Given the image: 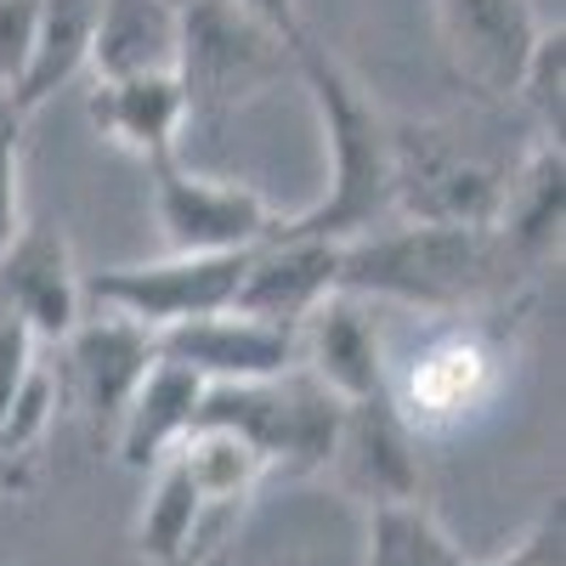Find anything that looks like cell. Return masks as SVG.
Listing matches in <instances>:
<instances>
[{
	"instance_id": "obj_11",
	"label": "cell",
	"mask_w": 566,
	"mask_h": 566,
	"mask_svg": "<svg viewBox=\"0 0 566 566\" xmlns=\"http://www.w3.org/2000/svg\"><path fill=\"white\" fill-rule=\"evenodd\" d=\"M154 346L165 357H176L181 368H193L205 386H250V380H272V374L301 363L295 328L261 323L239 306L187 317V323L165 328V335H154Z\"/></svg>"
},
{
	"instance_id": "obj_28",
	"label": "cell",
	"mask_w": 566,
	"mask_h": 566,
	"mask_svg": "<svg viewBox=\"0 0 566 566\" xmlns=\"http://www.w3.org/2000/svg\"><path fill=\"white\" fill-rule=\"evenodd\" d=\"M34 363H40V340L29 335L18 317L0 312V413L12 408V397H18V386L34 374Z\"/></svg>"
},
{
	"instance_id": "obj_7",
	"label": "cell",
	"mask_w": 566,
	"mask_h": 566,
	"mask_svg": "<svg viewBox=\"0 0 566 566\" xmlns=\"http://www.w3.org/2000/svg\"><path fill=\"white\" fill-rule=\"evenodd\" d=\"M154 176V221L170 255H239L255 250L277 227V210L250 181L187 170L181 159L148 165Z\"/></svg>"
},
{
	"instance_id": "obj_25",
	"label": "cell",
	"mask_w": 566,
	"mask_h": 566,
	"mask_svg": "<svg viewBox=\"0 0 566 566\" xmlns=\"http://www.w3.org/2000/svg\"><path fill=\"white\" fill-rule=\"evenodd\" d=\"M52 419H57V374L34 363V374L18 386L12 408L0 413V453L7 459H29L40 448V437L52 431Z\"/></svg>"
},
{
	"instance_id": "obj_10",
	"label": "cell",
	"mask_w": 566,
	"mask_h": 566,
	"mask_svg": "<svg viewBox=\"0 0 566 566\" xmlns=\"http://www.w3.org/2000/svg\"><path fill=\"white\" fill-rule=\"evenodd\" d=\"M0 312L18 317L40 346H57L85 317V277L57 227L23 221L0 250Z\"/></svg>"
},
{
	"instance_id": "obj_23",
	"label": "cell",
	"mask_w": 566,
	"mask_h": 566,
	"mask_svg": "<svg viewBox=\"0 0 566 566\" xmlns=\"http://www.w3.org/2000/svg\"><path fill=\"white\" fill-rule=\"evenodd\" d=\"M363 566H470V560L453 544V533L424 510V499H397L368 510Z\"/></svg>"
},
{
	"instance_id": "obj_1",
	"label": "cell",
	"mask_w": 566,
	"mask_h": 566,
	"mask_svg": "<svg viewBox=\"0 0 566 566\" xmlns=\"http://www.w3.org/2000/svg\"><path fill=\"white\" fill-rule=\"evenodd\" d=\"M527 261L493 227L453 221H386L380 232L340 244V290L368 306H402L419 317H464L522 301Z\"/></svg>"
},
{
	"instance_id": "obj_19",
	"label": "cell",
	"mask_w": 566,
	"mask_h": 566,
	"mask_svg": "<svg viewBox=\"0 0 566 566\" xmlns=\"http://www.w3.org/2000/svg\"><path fill=\"white\" fill-rule=\"evenodd\" d=\"M181 52V7L176 0H103L91 29L85 74L91 80H136V74H176Z\"/></svg>"
},
{
	"instance_id": "obj_31",
	"label": "cell",
	"mask_w": 566,
	"mask_h": 566,
	"mask_svg": "<svg viewBox=\"0 0 566 566\" xmlns=\"http://www.w3.org/2000/svg\"><path fill=\"white\" fill-rule=\"evenodd\" d=\"M23 488H29L23 459H7V453H0V499H12V493H23Z\"/></svg>"
},
{
	"instance_id": "obj_24",
	"label": "cell",
	"mask_w": 566,
	"mask_h": 566,
	"mask_svg": "<svg viewBox=\"0 0 566 566\" xmlns=\"http://www.w3.org/2000/svg\"><path fill=\"white\" fill-rule=\"evenodd\" d=\"M510 97L522 103L533 136L560 148V125H566V29H560V23H555V29L544 23V34L533 40L522 74H515Z\"/></svg>"
},
{
	"instance_id": "obj_4",
	"label": "cell",
	"mask_w": 566,
	"mask_h": 566,
	"mask_svg": "<svg viewBox=\"0 0 566 566\" xmlns=\"http://www.w3.org/2000/svg\"><path fill=\"white\" fill-rule=\"evenodd\" d=\"M295 74V45H283L261 23H250L227 0H181V52L176 80L187 97V119L239 114L272 85Z\"/></svg>"
},
{
	"instance_id": "obj_21",
	"label": "cell",
	"mask_w": 566,
	"mask_h": 566,
	"mask_svg": "<svg viewBox=\"0 0 566 566\" xmlns=\"http://www.w3.org/2000/svg\"><path fill=\"white\" fill-rule=\"evenodd\" d=\"M176 459L187 470V482L199 488L210 515L216 510H239L266 482V459L239 431H227V424H193V431L181 437Z\"/></svg>"
},
{
	"instance_id": "obj_9",
	"label": "cell",
	"mask_w": 566,
	"mask_h": 566,
	"mask_svg": "<svg viewBox=\"0 0 566 566\" xmlns=\"http://www.w3.org/2000/svg\"><path fill=\"white\" fill-rule=\"evenodd\" d=\"M57 346H63V368H52L57 374V397H69L91 419V431L114 437V424H119L136 380L148 374V363L159 352L154 335L142 323H130V317L85 312Z\"/></svg>"
},
{
	"instance_id": "obj_8",
	"label": "cell",
	"mask_w": 566,
	"mask_h": 566,
	"mask_svg": "<svg viewBox=\"0 0 566 566\" xmlns=\"http://www.w3.org/2000/svg\"><path fill=\"white\" fill-rule=\"evenodd\" d=\"M244 255H159V261H130V266H108L97 277H85V306L114 312L142 323L148 335H165V328L221 312L239 295L244 277Z\"/></svg>"
},
{
	"instance_id": "obj_16",
	"label": "cell",
	"mask_w": 566,
	"mask_h": 566,
	"mask_svg": "<svg viewBox=\"0 0 566 566\" xmlns=\"http://www.w3.org/2000/svg\"><path fill=\"white\" fill-rule=\"evenodd\" d=\"M199 402H205V380L193 368H181L176 357L154 352L148 374L136 380L119 424H114V448L130 470H154L159 459H170L181 448V437L193 431L199 419Z\"/></svg>"
},
{
	"instance_id": "obj_32",
	"label": "cell",
	"mask_w": 566,
	"mask_h": 566,
	"mask_svg": "<svg viewBox=\"0 0 566 566\" xmlns=\"http://www.w3.org/2000/svg\"><path fill=\"white\" fill-rule=\"evenodd\" d=\"M18 119H23V114H18V97H12L7 85H0V130H12Z\"/></svg>"
},
{
	"instance_id": "obj_26",
	"label": "cell",
	"mask_w": 566,
	"mask_h": 566,
	"mask_svg": "<svg viewBox=\"0 0 566 566\" xmlns=\"http://www.w3.org/2000/svg\"><path fill=\"white\" fill-rule=\"evenodd\" d=\"M34 40H40V7L34 0H0V85H7L12 97L29 80Z\"/></svg>"
},
{
	"instance_id": "obj_2",
	"label": "cell",
	"mask_w": 566,
	"mask_h": 566,
	"mask_svg": "<svg viewBox=\"0 0 566 566\" xmlns=\"http://www.w3.org/2000/svg\"><path fill=\"white\" fill-rule=\"evenodd\" d=\"M295 80L306 85L317 130H323V154L328 176L323 193L295 210L277 216V232H301V239H335L352 244L363 232H380L397 221L391 210V114L363 91V80L317 45L312 34L295 45Z\"/></svg>"
},
{
	"instance_id": "obj_14",
	"label": "cell",
	"mask_w": 566,
	"mask_h": 566,
	"mask_svg": "<svg viewBox=\"0 0 566 566\" xmlns=\"http://www.w3.org/2000/svg\"><path fill=\"white\" fill-rule=\"evenodd\" d=\"M328 470H340V482L368 510L397 504V499H419V488H424V476H419V431L397 413L391 391L363 397V402H340V431H335Z\"/></svg>"
},
{
	"instance_id": "obj_5",
	"label": "cell",
	"mask_w": 566,
	"mask_h": 566,
	"mask_svg": "<svg viewBox=\"0 0 566 566\" xmlns=\"http://www.w3.org/2000/svg\"><path fill=\"white\" fill-rule=\"evenodd\" d=\"M193 424L239 431L266 459V476H312V470H328V453H335L340 402L295 363V368L272 374V380L205 386Z\"/></svg>"
},
{
	"instance_id": "obj_27",
	"label": "cell",
	"mask_w": 566,
	"mask_h": 566,
	"mask_svg": "<svg viewBox=\"0 0 566 566\" xmlns=\"http://www.w3.org/2000/svg\"><path fill=\"white\" fill-rule=\"evenodd\" d=\"M470 566H476V560H470ZM482 566H566V522H560V504L544 510L538 522L515 538L504 555H493V560H482Z\"/></svg>"
},
{
	"instance_id": "obj_22",
	"label": "cell",
	"mask_w": 566,
	"mask_h": 566,
	"mask_svg": "<svg viewBox=\"0 0 566 566\" xmlns=\"http://www.w3.org/2000/svg\"><path fill=\"white\" fill-rule=\"evenodd\" d=\"M205 522H210V510H205L199 488L187 482L181 459L176 453L159 459L154 464V488H148L142 515H136V549L148 555V560H159V566H170V560H181L187 549L199 544V527Z\"/></svg>"
},
{
	"instance_id": "obj_20",
	"label": "cell",
	"mask_w": 566,
	"mask_h": 566,
	"mask_svg": "<svg viewBox=\"0 0 566 566\" xmlns=\"http://www.w3.org/2000/svg\"><path fill=\"white\" fill-rule=\"evenodd\" d=\"M40 7V40H34V63L18 91V114H34L40 103H52L63 85L85 74L91 52V29H97L103 0H34Z\"/></svg>"
},
{
	"instance_id": "obj_33",
	"label": "cell",
	"mask_w": 566,
	"mask_h": 566,
	"mask_svg": "<svg viewBox=\"0 0 566 566\" xmlns=\"http://www.w3.org/2000/svg\"><path fill=\"white\" fill-rule=\"evenodd\" d=\"M176 7H181V0H176Z\"/></svg>"
},
{
	"instance_id": "obj_3",
	"label": "cell",
	"mask_w": 566,
	"mask_h": 566,
	"mask_svg": "<svg viewBox=\"0 0 566 566\" xmlns=\"http://www.w3.org/2000/svg\"><path fill=\"white\" fill-rule=\"evenodd\" d=\"M510 165L482 154L464 125L391 119V210L397 221L493 227Z\"/></svg>"
},
{
	"instance_id": "obj_6",
	"label": "cell",
	"mask_w": 566,
	"mask_h": 566,
	"mask_svg": "<svg viewBox=\"0 0 566 566\" xmlns=\"http://www.w3.org/2000/svg\"><path fill=\"white\" fill-rule=\"evenodd\" d=\"M522 306V301H510ZM504 306L442 317L402 368H391V402L413 431H453L470 413H482L504 380V328L493 323Z\"/></svg>"
},
{
	"instance_id": "obj_15",
	"label": "cell",
	"mask_w": 566,
	"mask_h": 566,
	"mask_svg": "<svg viewBox=\"0 0 566 566\" xmlns=\"http://www.w3.org/2000/svg\"><path fill=\"white\" fill-rule=\"evenodd\" d=\"M301 368L335 402H363L391 391V357L380 340V323H374V306L346 290L328 295L301 323Z\"/></svg>"
},
{
	"instance_id": "obj_18",
	"label": "cell",
	"mask_w": 566,
	"mask_h": 566,
	"mask_svg": "<svg viewBox=\"0 0 566 566\" xmlns=\"http://www.w3.org/2000/svg\"><path fill=\"white\" fill-rule=\"evenodd\" d=\"M560 221H566V159H560L555 142H533V148L510 165L493 232L515 250V261L544 272L560 250Z\"/></svg>"
},
{
	"instance_id": "obj_17",
	"label": "cell",
	"mask_w": 566,
	"mask_h": 566,
	"mask_svg": "<svg viewBox=\"0 0 566 566\" xmlns=\"http://www.w3.org/2000/svg\"><path fill=\"white\" fill-rule=\"evenodd\" d=\"M91 125L114 148L136 154L142 165L176 159L187 130V97L176 74H136V80H97L91 85Z\"/></svg>"
},
{
	"instance_id": "obj_29",
	"label": "cell",
	"mask_w": 566,
	"mask_h": 566,
	"mask_svg": "<svg viewBox=\"0 0 566 566\" xmlns=\"http://www.w3.org/2000/svg\"><path fill=\"white\" fill-rule=\"evenodd\" d=\"M23 227V148H18V125L0 130V250Z\"/></svg>"
},
{
	"instance_id": "obj_30",
	"label": "cell",
	"mask_w": 566,
	"mask_h": 566,
	"mask_svg": "<svg viewBox=\"0 0 566 566\" xmlns=\"http://www.w3.org/2000/svg\"><path fill=\"white\" fill-rule=\"evenodd\" d=\"M239 7L250 23H261L266 34H277L283 45H301L306 40V23H301V0H227Z\"/></svg>"
},
{
	"instance_id": "obj_12",
	"label": "cell",
	"mask_w": 566,
	"mask_h": 566,
	"mask_svg": "<svg viewBox=\"0 0 566 566\" xmlns=\"http://www.w3.org/2000/svg\"><path fill=\"white\" fill-rule=\"evenodd\" d=\"M431 7L453 74L476 97H510L533 40L544 34L533 0H431Z\"/></svg>"
},
{
	"instance_id": "obj_13",
	"label": "cell",
	"mask_w": 566,
	"mask_h": 566,
	"mask_svg": "<svg viewBox=\"0 0 566 566\" xmlns=\"http://www.w3.org/2000/svg\"><path fill=\"white\" fill-rule=\"evenodd\" d=\"M335 290H340V244L335 239H301V232L272 227L244 255V277H239L232 306L301 335V323Z\"/></svg>"
}]
</instances>
